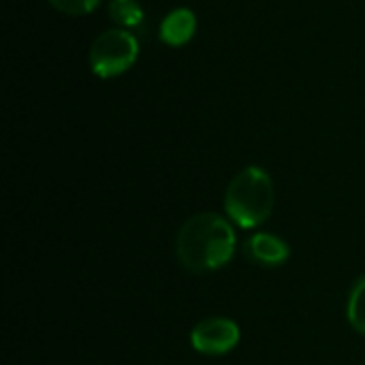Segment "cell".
Returning a JSON list of instances; mask_svg holds the SVG:
<instances>
[{"mask_svg": "<svg viewBox=\"0 0 365 365\" xmlns=\"http://www.w3.org/2000/svg\"><path fill=\"white\" fill-rule=\"evenodd\" d=\"M101 0H49L53 9L64 15H88L98 6Z\"/></svg>", "mask_w": 365, "mask_h": 365, "instance_id": "obj_9", "label": "cell"}, {"mask_svg": "<svg viewBox=\"0 0 365 365\" xmlns=\"http://www.w3.org/2000/svg\"><path fill=\"white\" fill-rule=\"evenodd\" d=\"M274 182L261 167H246L240 171L225 195V210L229 218L242 229L261 227L274 210Z\"/></svg>", "mask_w": 365, "mask_h": 365, "instance_id": "obj_2", "label": "cell"}, {"mask_svg": "<svg viewBox=\"0 0 365 365\" xmlns=\"http://www.w3.org/2000/svg\"><path fill=\"white\" fill-rule=\"evenodd\" d=\"M109 15L115 24L126 28H135L143 21V9L137 0H111Z\"/></svg>", "mask_w": 365, "mask_h": 365, "instance_id": "obj_7", "label": "cell"}, {"mask_svg": "<svg viewBox=\"0 0 365 365\" xmlns=\"http://www.w3.org/2000/svg\"><path fill=\"white\" fill-rule=\"evenodd\" d=\"M180 263L195 272L207 274L225 267L235 255V231L227 218L214 212L188 218L175 242Z\"/></svg>", "mask_w": 365, "mask_h": 365, "instance_id": "obj_1", "label": "cell"}, {"mask_svg": "<svg viewBox=\"0 0 365 365\" xmlns=\"http://www.w3.org/2000/svg\"><path fill=\"white\" fill-rule=\"evenodd\" d=\"M139 56L137 38L126 30H107L90 47V66L98 77H115L128 71Z\"/></svg>", "mask_w": 365, "mask_h": 365, "instance_id": "obj_3", "label": "cell"}, {"mask_svg": "<svg viewBox=\"0 0 365 365\" xmlns=\"http://www.w3.org/2000/svg\"><path fill=\"white\" fill-rule=\"evenodd\" d=\"M240 327L225 317H210L195 325L190 334L192 349L207 357H222L240 344Z\"/></svg>", "mask_w": 365, "mask_h": 365, "instance_id": "obj_4", "label": "cell"}, {"mask_svg": "<svg viewBox=\"0 0 365 365\" xmlns=\"http://www.w3.org/2000/svg\"><path fill=\"white\" fill-rule=\"evenodd\" d=\"M244 255L263 267H278L284 265L287 259L291 257V248L287 246L284 240L272 233H257L244 244Z\"/></svg>", "mask_w": 365, "mask_h": 365, "instance_id": "obj_5", "label": "cell"}, {"mask_svg": "<svg viewBox=\"0 0 365 365\" xmlns=\"http://www.w3.org/2000/svg\"><path fill=\"white\" fill-rule=\"evenodd\" d=\"M197 32V17L190 9L171 11L160 24V38L171 47L186 45Z\"/></svg>", "mask_w": 365, "mask_h": 365, "instance_id": "obj_6", "label": "cell"}, {"mask_svg": "<svg viewBox=\"0 0 365 365\" xmlns=\"http://www.w3.org/2000/svg\"><path fill=\"white\" fill-rule=\"evenodd\" d=\"M346 314H349V323L353 325V329L365 336V278H361L353 287Z\"/></svg>", "mask_w": 365, "mask_h": 365, "instance_id": "obj_8", "label": "cell"}]
</instances>
